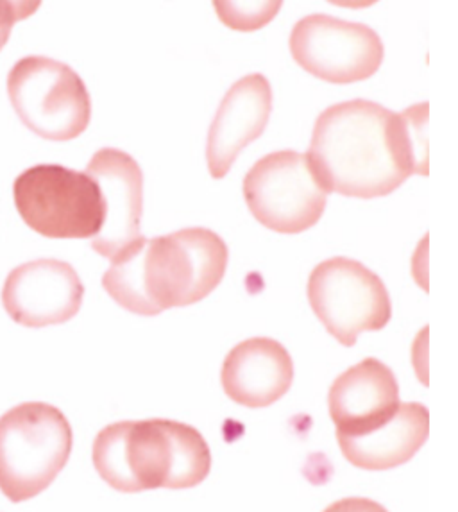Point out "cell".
<instances>
[{"label": "cell", "instance_id": "1", "mask_svg": "<svg viewBox=\"0 0 458 512\" xmlns=\"http://www.w3.org/2000/svg\"><path fill=\"white\" fill-rule=\"evenodd\" d=\"M426 104L403 113L355 99L319 115L308 149L315 176L328 192L376 199L398 190L412 174H428Z\"/></svg>", "mask_w": 458, "mask_h": 512}, {"label": "cell", "instance_id": "2", "mask_svg": "<svg viewBox=\"0 0 458 512\" xmlns=\"http://www.w3.org/2000/svg\"><path fill=\"white\" fill-rule=\"evenodd\" d=\"M226 242L208 228H185L135 240L111 260L104 291L136 316H160L208 298L226 274Z\"/></svg>", "mask_w": 458, "mask_h": 512}, {"label": "cell", "instance_id": "3", "mask_svg": "<svg viewBox=\"0 0 458 512\" xmlns=\"http://www.w3.org/2000/svg\"><path fill=\"white\" fill-rule=\"evenodd\" d=\"M92 457L99 477L120 493L190 489L212 470L204 437L170 419L111 423L95 437Z\"/></svg>", "mask_w": 458, "mask_h": 512}, {"label": "cell", "instance_id": "4", "mask_svg": "<svg viewBox=\"0 0 458 512\" xmlns=\"http://www.w3.org/2000/svg\"><path fill=\"white\" fill-rule=\"evenodd\" d=\"M72 427L60 409L27 402L0 418V491L13 504L51 486L72 453Z\"/></svg>", "mask_w": 458, "mask_h": 512}, {"label": "cell", "instance_id": "5", "mask_svg": "<svg viewBox=\"0 0 458 512\" xmlns=\"http://www.w3.org/2000/svg\"><path fill=\"white\" fill-rule=\"evenodd\" d=\"M8 95L22 124L38 137L68 142L85 133L92 99L85 81L63 61L26 56L9 70Z\"/></svg>", "mask_w": 458, "mask_h": 512}, {"label": "cell", "instance_id": "6", "mask_svg": "<svg viewBox=\"0 0 458 512\" xmlns=\"http://www.w3.org/2000/svg\"><path fill=\"white\" fill-rule=\"evenodd\" d=\"M22 221L47 239H94L104 224L101 188L86 172L34 165L13 185Z\"/></svg>", "mask_w": 458, "mask_h": 512}, {"label": "cell", "instance_id": "7", "mask_svg": "<svg viewBox=\"0 0 458 512\" xmlns=\"http://www.w3.org/2000/svg\"><path fill=\"white\" fill-rule=\"evenodd\" d=\"M308 301L326 332L348 348L360 333L383 330L392 317L382 278L346 256H333L315 267L308 278Z\"/></svg>", "mask_w": 458, "mask_h": 512}, {"label": "cell", "instance_id": "8", "mask_svg": "<svg viewBox=\"0 0 458 512\" xmlns=\"http://www.w3.org/2000/svg\"><path fill=\"white\" fill-rule=\"evenodd\" d=\"M247 208L265 228L296 235L321 221L328 190L315 176L308 156L297 151L267 154L242 183Z\"/></svg>", "mask_w": 458, "mask_h": 512}, {"label": "cell", "instance_id": "9", "mask_svg": "<svg viewBox=\"0 0 458 512\" xmlns=\"http://www.w3.org/2000/svg\"><path fill=\"white\" fill-rule=\"evenodd\" d=\"M290 54L301 69L331 85L373 77L383 61V43L371 27L330 15L299 20L290 35Z\"/></svg>", "mask_w": 458, "mask_h": 512}, {"label": "cell", "instance_id": "10", "mask_svg": "<svg viewBox=\"0 0 458 512\" xmlns=\"http://www.w3.org/2000/svg\"><path fill=\"white\" fill-rule=\"evenodd\" d=\"M85 287L68 262L40 258L18 265L2 287L8 316L26 328L63 325L77 316Z\"/></svg>", "mask_w": 458, "mask_h": 512}, {"label": "cell", "instance_id": "11", "mask_svg": "<svg viewBox=\"0 0 458 512\" xmlns=\"http://www.w3.org/2000/svg\"><path fill=\"white\" fill-rule=\"evenodd\" d=\"M85 172L101 188L106 210L101 231L92 239V248L111 262L142 237L144 172L131 154L111 147L97 151Z\"/></svg>", "mask_w": 458, "mask_h": 512}, {"label": "cell", "instance_id": "12", "mask_svg": "<svg viewBox=\"0 0 458 512\" xmlns=\"http://www.w3.org/2000/svg\"><path fill=\"white\" fill-rule=\"evenodd\" d=\"M271 113V83L262 74H249L229 88L208 131L206 162L212 178L228 176L244 147L262 137Z\"/></svg>", "mask_w": 458, "mask_h": 512}, {"label": "cell", "instance_id": "13", "mask_svg": "<svg viewBox=\"0 0 458 512\" xmlns=\"http://www.w3.org/2000/svg\"><path fill=\"white\" fill-rule=\"evenodd\" d=\"M399 403L398 380L391 367L378 359H365L349 367L328 393V409L337 436H360L380 427Z\"/></svg>", "mask_w": 458, "mask_h": 512}, {"label": "cell", "instance_id": "14", "mask_svg": "<svg viewBox=\"0 0 458 512\" xmlns=\"http://www.w3.org/2000/svg\"><path fill=\"white\" fill-rule=\"evenodd\" d=\"M294 362L280 342L255 337L240 342L226 355L221 382L229 400L249 409H263L289 393Z\"/></svg>", "mask_w": 458, "mask_h": 512}, {"label": "cell", "instance_id": "15", "mask_svg": "<svg viewBox=\"0 0 458 512\" xmlns=\"http://www.w3.org/2000/svg\"><path fill=\"white\" fill-rule=\"evenodd\" d=\"M430 414L423 403H399L380 427L360 436H337L340 452L360 470L387 471L407 464L423 448Z\"/></svg>", "mask_w": 458, "mask_h": 512}, {"label": "cell", "instance_id": "16", "mask_svg": "<svg viewBox=\"0 0 458 512\" xmlns=\"http://www.w3.org/2000/svg\"><path fill=\"white\" fill-rule=\"evenodd\" d=\"M40 8L38 2H13V0H0V51L8 43L13 26L18 20L31 17L36 9Z\"/></svg>", "mask_w": 458, "mask_h": 512}, {"label": "cell", "instance_id": "17", "mask_svg": "<svg viewBox=\"0 0 458 512\" xmlns=\"http://www.w3.org/2000/svg\"><path fill=\"white\" fill-rule=\"evenodd\" d=\"M323 512H389L383 505L369 500V498H344L330 507H326Z\"/></svg>", "mask_w": 458, "mask_h": 512}]
</instances>
